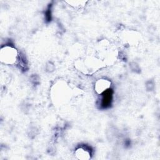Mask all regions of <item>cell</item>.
Returning a JSON list of instances; mask_svg holds the SVG:
<instances>
[{
  "label": "cell",
  "mask_w": 160,
  "mask_h": 160,
  "mask_svg": "<svg viewBox=\"0 0 160 160\" xmlns=\"http://www.w3.org/2000/svg\"><path fill=\"white\" fill-rule=\"evenodd\" d=\"M18 57V51L13 47L6 46L1 48L0 52L1 61L8 64H14Z\"/></svg>",
  "instance_id": "obj_1"
},
{
  "label": "cell",
  "mask_w": 160,
  "mask_h": 160,
  "mask_svg": "<svg viewBox=\"0 0 160 160\" xmlns=\"http://www.w3.org/2000/svg\"><path fill=\"white\" fill-rule=\"evenodd\" d=\"M111 86V82L106 79H99L95 83V91L96 92L100 94L106 92Z\"/></svg>",
  "instance_id": "obj_2"
},
{
  "label": "cell",
  "mask_w": 160,
  "mask_h": 160,
  "mask_svg": "<svg viewBox=\"0 0 160 160\" xmlns=\"http://www.w3.org/2000/svg\"><path fill=\"white\" fill-rule=\"evenodd\" d=\"M75 154L77 158L79 159H88L90 158V152L84 148H78Z\"/></svg>",
  "instance_id": "obj_3"
}]
</instances>
